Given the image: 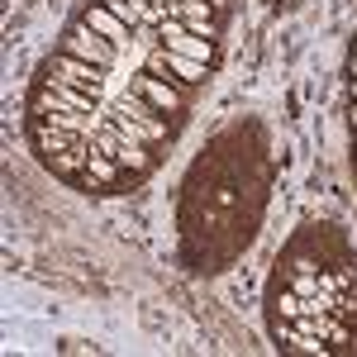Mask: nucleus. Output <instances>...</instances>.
<instances>
[{"label":"nucleus","mask_w":357,"mask_h":357,"mask_svg":"<svg viewBox=\"0 0 357 357\" xmlns=\"http://www.w3.org/2000/svg\"><path fill=\"white\" fill-rule=\"evenodd\" d=\"M243 195L267 200V158H262V143L243 153V134H238V153L234 158H200L186 181V200H181V229H186V243L205 248L195 252L200 272H215V234H229V248H238L252 238L262 205H252Z\"/></svg>","instance_id":"1"},{"label":"nucleus","mask_w":357,"mask_h":357,"mask_svg":"<svg viewBox=\"0 0 357 357\" xmlns=\"http://www.w3.org/2000/svg\"><path fill=\"white\" fill-rule=\"evenodd\" d=\"M38 82L72 86V91H86V96H100V91H105V67L82 62V57H72V53H57V57H48V67H43Z\"/></svg>","instance_id":"2"},{"label":"nucleus","mask_w":357,"mask_h":357,"mask_svg":"<svg viewBox=\"0 0 357 357\" xmlns=\"http://www.w3.org/2000/svg\"><path fill=\"white\" fill-rule=\"evenodd\" d=\"M62 53L82 57V62H96V67H105V72H114V62H119V48H114L110 38H100L96 29H86V24H77L62 38Z\"/></svg>","instance_id":"3"},{"label":"nucleus","mask_w":357,"mask_h":357,"mask_svg":"<svg viewBox=\"0 0 357 357\" xmlns=\"http://www.w3.org/2000/svg\"><path fill=\"white\" fill-rule=\"evenodd\" d=\"M100 96H86V91H72V86H53V82H38L33 91V110H72V114H91Z\"/></svg>","instance_id":"4"},{"label":"nucleus","mask_w":357,"mask_h":357,"mask_svg":"<svg viewBox=\"0 0 357 357\" xmlns=\"http://www.w3.org/2000/svg\"><path fill=\"white\" fill-rule=\"evenodd\" d=\"M129 91H134V96H143L153 110H162V114H181V110H186V96H181L172 82L153 77V72H148V77H134V86H129Z\"/></svg>","instance_id":"5"},{"label":"nucleus","mask_w":357,"mask_h":357,"mask_svg":"<svg viewBox=\"0 0 357 357\" xmlns=\"http://www.w3.org/2000/svg\"><path fill=\"white\" fill-rule=\"evenodd\" d=\"M172 20H181L191 33L215 38V33H220V5H215V0H181V5L172 10Z\"/></svg>","instance_id":"6"},{"label":"nucleus","mask_w":357,"mask_h":357,"mask_svg":"<svg viewBox=\"0 0 357 357\" xmlns=\"http://www.w3.org/2000/svg\"><path fill=\"white\" fill-rule=\"evenodd\" d=\"M82 24H86V29H96L100 38H110L114 48H124V43H129V24H124L119 15H110L105 5H91V10L82 15Z\"/></svg>","instance_id":"7"},{"label":"nucleus","mask_w":357,"mask_h":357,"mask_svg":"<svg viewBox=\"0 0 357 357\" xmlns=\"http://www.w3.org/2000/svg\"><path fill=\"white\" fill-rule=\"evenodd\" d=\"M167 72H172V77H176L181 86H200V82H205V72H210V67H205V62H195V57L167 53Z\"/></svg>","instance_id":"8"},{"label":"nucleus","mask_w":357,"mask_h":357,"mask_svg":"<svg viewBox=\"0 0 357 357\" xmlns=\"http://www.w3.org/2000/svg\"><path fill=\"white\" fill-rule=\"evenodd\" d=\"M353 82H357V57H353Z\"/></svg>","instance_id":"9"},{"label":"nucleus","mask_w":357,"mask_h":357,"mask_svg":"<svg viewBox=\"0 0 357 357\" xmlns=\"http://www.w3.org/2000/svg\"><path fill=\"white\" fill-rule=\"evenodd\" d=\"M353 124H357V105H353Z\"/></svg>","instance_id":"10"},{"label":"nucleus","mask_w":357,"mask_h":357,"mask_svg":"<svg viewBox=\"0 0 357 357\" xmlns=\"http://www.w3.org/2000/svg\"><path fill=\"white\" fill-rule=\"evenodd\" d=\"M353 57H357V53H353Z\"/></svg>","instance_id":"11"}]
</instances>
